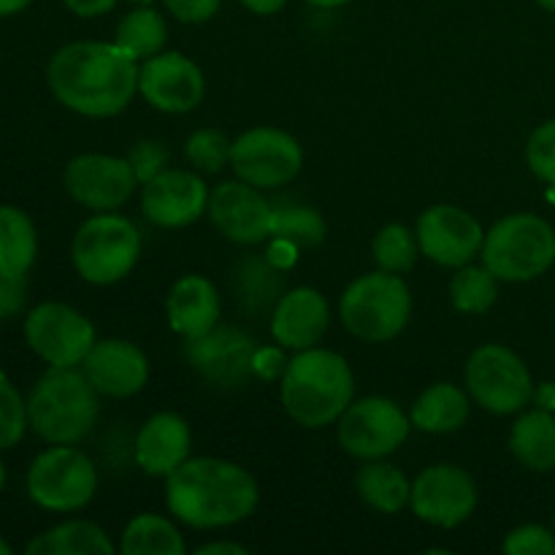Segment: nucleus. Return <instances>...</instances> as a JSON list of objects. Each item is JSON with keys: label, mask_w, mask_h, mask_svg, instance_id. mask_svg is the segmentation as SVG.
I'll list each match as a JSON object with an SVG mask.
<instances>
[{"label": "nucleus", "mask_w": 555, "mask_h": 555, "mask_svg": "<svg viewBox=\"0 0 555 555\" xmlns=\"http://www.w3.org/2000/svg\"><path fill=\"white\" fill-rule=\"evenodd\" d=\"M81 369L92 388L108 399H130L150 383V361L128 339H98Z\"/></svg>", "instance_id": "nucleus-20"}, {"label": "nucleus", "mask_w": 555, "mask_h": 555, "mask_svg": "<svg viewBox=\"0 0 555 555\" xmlns=\"http://www.w3.org/2000/svg\"><path fill=\"white\" fill-rule=\"evenodd\" d=\"M27 282L25 276H0V320L16 318L25 309Z\"/></svg>", "instance_id": "nucleus-41"}, {"label": "nucleus", "mask_w": 555, "mask_h": 555, "mask_svg": "<svg viewBox=\"0 0 555 555\" xmlns=\"http://www.w3.org/2000/svg\"><path fill=\"white\" fill-rule=\"evenodd\" d=\"M168 41L166 16L155 11L152 5H135L133 11L119 20L114 43L122 52H128L133 60H150L163 52Z\"/></svg>", "instance_id": "nucleus-29"}, {"label": "nucleus", "mask_w": 555, "mask_h": 555, "mask_svg": "<svg viewBox=\"0 0 555 555\" xmlns=\"http://www.w3.org/2000/svg\"><path fill=\"white\" fill-rule=\"evenodd\" d=\"M421 255L444 269H461L482 253L486 231L466 209L453 204L428 206L415 225Z\"/></svg>", "instance_id": "nucleus-16"}, {"label": "nucleus", "mask_w": 555, "mask_h": 555, "mask_svg": "<svg viewBox=\"0 0 555 555\" xmlns=\"http://www.w3.org/2000/svg\"><path fill=\"white\" fill-rule=\"evenodd\" d=\"M231 146L233 141L228 139L222 130L204 128L195 130L188 141H184V157L195 171L217 173L225 166H231Z\"/></svg>", "instance_id": "nucleus-35"}, {"label": "nucleus", "mask_w": 555, "mask_h": 555, "mask_svg": "<svg viewBox=\"0 0 555 555\" xmlns=\"http://www.w3.org/2000/svg\"><path fill=\"white\" fill-rule=\"evenodd\" d=\"M38 233L22 209L0 204V276H25L36 263Z\"/></svg>", "instance_id": "nucleus-28"}, {"label": "nucleus", "mask_w": 555, "mask_h": 555, "mask_svg": "<svg viewBox=\"0 0 555 555\" xmlns=\"http://www.w3.org/2000/svg\"><path fill=\"white\" fill-rule=\"evenodd\" d=\"M537 3H540L545 11H553L555 14V0H537Z\"/></svg>", "instance_id": "nucleus-47"}, {"label": "nucleus", "mask_w": 555, "mask_h": 555, "mask_svg": "<svg viewBox=\"0 0 555 555\" xmlns=\"http://www.w3.org/2000/svg\"><path fill=\"white\" fill-rule=\"evenodd\" d=\"M472 396L453 383H437L423 390L412 404V428L426 434L461 431L469 421Z\"/></svg>", "instance_id": "nucleus-24"}, {"label": "nucleus", "mask_w": 555, "mask_h": 555, "mask_svg": "<svg viewBox=\"0 0 555 555\" xmlns=\"http://www.w3.org/2000/svg\"><path fill=\"white\" fill-rule=\"evenodd\" d=\"M482 266L499 282H531L555 263V231L529 211L502 217L482 242Z\"/></svg>", "instance_id": "nucleus-6"}, {"label": "nucleus", "mask_w": 555, "mask_h": 555, "mask_svg": "<svg viewBox=\"0 0 555 555\" xmlns=\"http://www.w3.org/2000/svg\"><path fill=\"white\" fill-rule=\"evenodd\" d=\"M258 480L225 459L190 455L166 477V507L190 529H228L258 509Z\"/></svg>", "instance_id": "nucleus-2"}, {"label": "nucleus", "mask_w": 555, "mask_h": 555, "mask_svg": "<svg viewBox=\"0 0 555 555\" xmlns=\"http://www.w3.org/2000/svg\"><path fill=\"white\" fill-rule=\"evenodd\" d=\"M133 173L139 177V182H150L157 173H163L168 168V150L160 141H139V144L130 150L128 155Z\"/></svg>", "instance_id": "nucleus-39"}, {"label": "nucleus", "mask_w": 555, "mask_h": 555, "mask_svg": "<svg viewBox=\"0 0 555 555\" xmlns=\"http://www.w3.org/2000/svg\"><path fill=\"white\" fill-rule=\"evenodd\" d=\"M139 92L157 112H193L204 101V70L182 52H160L150 60H141Z\"/></svg>", "instance_id": "nucleus-18"}, {"label": "nucleus", "mask_w": 555, "mask_h": 555, "mask_svg": "<svg viewBox=\"0 0 555 555\" xmlns=\"http://www.w3.org/2000/svg\"><path fill=\"white\" fill-rule=\"evenodd\" d=\"M3 486H5V469L3 464H0V491H3Z\"/></svg>", "instance_id": "nucleus-49"}, {"label": "nucleus", "mask_w": 555, "mask_h": 555, "mask_svg": "<svg viewBox=\"0 0 555 555\" xmlns=\"http://www.w3.org/2000/svg\"><path fill=\"white\" fill-rule=\"evenodd\" d=\"M249 551L238 542H209V545H201L198 555H247Z\"/></svg>", "instance_id": "nucleus-44"}, {"label": "nucleus", "mask_w": 555, "mask_h": 555, "mask_svg": "<svg viewBox=\"0 0 555 555\" xmlns=\"http://www.w3.org/2000/svg\"><path fill=\"white\" fill-rule=\"evenodd\" d=\"M141 255V233L117 211H95L76 231L70 260L76 274L98 287L114 285L135 269Z\"/></svg>", "instance_id": "nucleus-7"}, {"label": "nucleus", "mask_w": 555, "mask_h": 555, "mask_svg": "<svg viewBox=\"0 0 555 555\" xmlns=\"http://www.w3.org/2000/svg\"><path fill=\"white\" fill-rule=\"evenodd\" d=\"M184 551L188 545L177 526L155 513L135 515L119 540V553L125 555H182Z\"/></svg>", "instance_id": "nucleus-30"}, {"label": "nucleus", "mask_w": 555, "mask_h": 555, "mask_svg": "<svg viewBox=\"0 0 555 555\" xmlns=\"http://www.w3.org/2000/svg\"><path fill=\"white\" fill-rule=\"evenodd\" d=\"M372 255L377 266L390 274H410L421 258V244H417L415 231H410L401 222L379 228L372 242Z\"/></svg>", "instance_id": "nucleus-34"}, {"label": "nucleus", "mask_w": 555, "mask_h": 555, "mask_svg": "<svg viewBox=\"0 0 555 555\" xmlns=\"http://www.w3.org/2000/svg\"><path fill=\"white\" fill-rule=\"evenodd\" d=\"M466 393L491 415H515L534 399V379L515 350L504 345H482L464 369Z\"/></svg>", "instance_id": "nucleus-8"}, {"label": "nucleus", "mask_w": 555, "mask_h": 555, "mask_svg": "<svg viewBox=\"0 0 555 555\" xmlns=\"http://www.w3.org/2000/svg\"><path fill=\"white\" fill-rule=\"evenodd\" d=\"M526 163L531 173L555 190V119L542 122L526 144Z\"/></svg>", "instance_id": "nucleus-37"}, {"label": "nucleus", "mask_w": 555, "mask_h": 555, "mask_svg": "<svg viewBox=\"0 0 555 555\" xmlns=\"http://www.w3.org/2000/svg\"><path fill=\"white\" fill-rule=\"evenodd\" d=\"M63 184L70 198L90 211H117L122 209L141 188L128 157L114 155H79L65 166Z\"/></svg>", "instance_id": "nucleus-15"}, {"label": "nucleus", "mask_w": 555, "mask_h": 555, "mask_svg": "<svg viewBox=\"0 0 555 555\" xmlns=\"http://www.w3.org/2000/svg\"><path fill=\"white\" fill-rule=\"evenodd\" d=\"M356 493L363 504L385 515H399L410 507L412 482L396 466L379 461H366L356 475Z\"/></svg>", "instance_id": "nucleus-26"}, {"label": "nucleus", "mask_w": 555, "mask_h": 555, "mask_svg": "<svg viewBox=\"0 0 555 555\" xmlns=\"http://www.w3.org/2000/svg\"><path fill=\"white\" fill-rule=\"evenodd\" d=\"M282 406L304 428L334 426L356 399V377L339 352L325 347L298 350L285 363L280 383Z\"/></svg>", "instance_id": "nucleus-3"}, {"label": "nucleus", "mask_w": 555, "mask_h": 555, "mask_svg": "<svg viewBox=\"0 0 555 555\" xmlns=\"http://www.w3.org/2000/svg\"><path fill=\"white\" fill-rule=\"evenodd\" d=\"M480 491L475 477L455 464H434L412 482L410 507L417 520L437 529H455L475 515Z\"/></svg>", "instance_id": "nucleus-13"}, {"label": "nucleus", "mask_w": 555, "mask_h": 555, "mask_svg": "<svg viewBox=\"0 0 555 555\" xmlns=\"http://www.w3.org/2000/svg\"><path fill=\"white\" fill-rule=\"evenodd\" d=\"M553 526H555V518H553Z\"/></svg>", "instance_id": "nucleus-51"}, {"label": "nucleus", "mask_w": 555, "mask_h": 555, "mask_svg": "<svg viewBox=\"0 0 555 555\" xmlns=\"http://www.w3.org/2000/svg\"><path fill=\"white\" fill-rule=\"evenodd\" d=\"M33 0H0V16H11V14H20L30 5Z\"/></svg>", "instance_id": "nucleus-45"}, {"label": "nucleus", "mask_w": 555, "mask_h": 555, "mask_svg": "<svg viewBox=\"0 0 555 555\" xmlns=\"http://www.w3.org/2000/svg\"><path fill=\"white\" fill-rule=\"evenodd\" d=\"M341 325L356 339L385 345L410 325L412 293L401 274L372 271L347 285L339 301Z\"/></svg>", "instance_id": "nucleus-5"}, {"label": "nucleus", "mask_w": 555, "mask_h": 555, "mask_svg": "<svg viewBox=\"0 0 555 555\" xmlns=\"http://www.w3.org/2000/svg\"><path fill=\"white\" fill-rule=\"evenodd\" d=\"M98 491V469L74 444L43 450L27 469V496L47 513H76Z\"/></svg>", "instance_id": "nucleus-9"}, {"label": "nucleus", "mask_w": 555, "mask_h": 555, "mask_svg": "<svg viewBox=\"0 0 555 555\" xmlns=\"http://www.w3.org/2000/svg\"><path fill=\"white\" fill-rule=\"evenodd\" d=\"M331 325L328 301L314 287H293L282 293L271 312V336L291 350L318 347Z\"/></svg>", "instance_id": "nucleus-22"}, {"label": "nucleus", "mask_w": 555, "mask_h": 555, "mask_svg": "<svg viewBox=\"0 0 555 555\" xmlns=\"http://www.w3.org/2000/svg\"><path fill=\"white\" fill-rule=\"evenodd\" d=\"M184 358L198 372L201 379L222 390L244 388L255 374V347L253 336L231 325H215L204 336L184 339Z\"/></svg>", "instance_id": "nucleus-14"}, {"label": "nucleus", "mask_w": 555, "mask_h": 555, "mask_svg": "<svg viewBox=\"0 0 555 555\" xmlns=\"http://www.w3.org/2000/svg\"><path fill=\"white\" fill-rule=\"evenodd\" d=\"M217 231L233 244H258L271 236V220H274V204L260 195L258 188L233 179V182L217 184L209 195V209Z\"/></svg>", "instance_id": "nucleus-19"}, {"label": "nucleus", "mask_w": 555, "mask_h": 555, "mask_svg": "<svg viewBox=\"0 0 555 555\" xmlns=\"http://www.w3.org/2000/svg\"><path fill=\"white\" fill-rule=\"evenodd\" d=\"M271 236L293 244V247H318L325 238V220L309 206L296 201H276L274 220H271Z\"/></svg>", "instance_id": "nucleus-32"}, {"label": "nucleus", "mask_w": 555, "mask_h": 555, "mask_svg": "<svg viewBox=\"0 0 555 555\" xmlns=\"http://www.w3.org/2000/svg\"><path fill=\"white\" fill-rule=\"evenodd\" d=\"M130 3H133V5H152L155 0H130Z\"/></svg>", "instance_id": "nucleus-50"}, {"label": "nucleus", "mask_w": 555, "mask_h": 555, "mask_svg": "<svg viewBox=\"0 0 555 555\" xmlns=\"http://www.w3.org/2000/svg\"><path fill=\"white\" fill-rule=\"evenodd\" d=\"M242 5L258 16H271V14H280V11L287 5V0H242Z\"/></svg>", "instance_id": "nucleus-43"}, {"label": "nucleus", "mask_w": 555, "mask_h": 555, "mask_svg": "<svg viewBox=\"0 0 555 555\" xmlns=\"http://www.w3.org/2000/svg\"><path fill=\"white\" fill-rule=\"evenodd\" d=\"M507 555H555V529H545L540 524L518 526L504 540Z\"/></svg>", "instance_id": "nucleus-38"}, {"label": "nucleus", "mask_w": 555, "mask_h": 555, "mask_svg": "<svg viewBox=\"0 0 555 555\" xmlns=\"http://www.w3.org/2000/svg\"><path fill=\"white\" fill-rule=\"evenodd\" d=\"M282 285H285L282 269H276L269 258H247L233 276L238 301L249 312H263V309L276 307V301L282 298Z\"/></svg>", "instance_id": "nucleus-31"}, {"label": "nucleus", "mask_w": 555, "mask_h": 555, "mask_svg": "<svg viewBox=\"0 0 555 555\" xmlns=\"http://www.w3.org/2000/svg\"><path fill=\"white\" fill-rule=\"evenodd\" d=\"M119 547L92 520H65L27 545V555H114Z\"/></svg>", "instance_id": "nucleus-27"}, {"label": "nucleus", "mask_w": 555, "mask_h": 555, "mask_svg": "<svg viewBox=\"0 0 555 555\" xmlns=\"http://www.w3.org/2000/svg\"><path fill=\"white\" fill-rule=\"evenodd\" d=\"M509 453L520 466L537 475L555 469V415L551 410H531L515 421L509 431Z\"/></svg>", "instance_id": "nucleus-25"}, {"label": "nucleus", "mask_w": 555, "mask_h": 555, "mask_svg": "<svg viewBox=\"0 0 555 555\" xmlns=\"http://www.w3.org/2000/svg\"><path fill=\"white\" fill-rule=\"evenodd\" d=\"M30 417H27V401L11 379L0 372V450H11L25 437Z\"/></svg>", "instance_id": "nucleus-36"}, {"label": "nucleus", "mask_w": 555, "mask_h": 555, "mask_svg": "<svg viewBox=\"0 0 555 555\" xmlns=\"http://www.w3.org/2000/svg\"><path fill=\"white\" fill-rule=\"evenodd\" d=\"M0 555H11V545L5 540H0Z\"/></svg>", "instance_id": "nucleus-48"}, {"label": "nucleus", "mask_w": 555, "mask_h": 555, "mask_svg": "<svg viewBox=\"0 0 555 555\" xmlns=\"http://www.w3.org/2000/svg\"><path fill=\"white\" fill-rule=\"evenodd\" d=\"M412 421L393 399L366 396L352 399L345 415L336 421V439L352 459L379 461L393 455L410 437Z\"/></svg>", "instance_id": "nucleus-10"}, {"label": "nucleus", "mask_w": 555, "mask_h": 555, "mask_svg": "<svg viewBox=\"0 0 555 555\" xmlns=\"http://www.w3.org/2000/svg\"><path fill=\"white\" fill-rule=\"evenodd\" d=\"M209 188L188 168H166L141 184V215L157 228H188L209 209Z\"/></svg>", "instance_id": "nucleus-17"}, {"label": "nucleus", "mask_w": 555, "mask_h": 555, "mask_svg": "<svg viewBox=\"0 0 555 555\" xmlns=\"http://www.w3.org/2000/svg\"><path fill=\"white\" fill-rule=\"evenodd\" d=\"M63 3L70 14L81 16V20H95V16L108 14L119 0H63Z\"/></svg>", "instance_id": "nucleus-42"}, {"label": "nucleus", "mask_w": 555, "mask_h": 555, "mask_svg": "<svg viewBox=\"0 0 555 555\" xmlns=\"http://www.w3.org/2000/svg\"><path fill=\"white\" fill-rule=\"evenodd\" d=\"M25 339L49 366H81L95 345V325L60 301L38 304L25 318Z\"/></svg>", "instance_id": "nucleus-12"}, {"label": "nucleus", "mask_w": 555, "mask_h": 555, "mask_svg": "<svg viewBox=\"0 0 555 555\" xmlns=\"http://www.w3.org/2000/svg\"><path fill=\"white\" fill-rule=\"evenodd\" d=\"M163 5L173 20L184 22V25H201V22L215 20L222 0H163Z\"/></svg>", "instance_id": "nucleus-40"}, {"label": "nucleus", "mask_w": 555, "mask_h": 555, "mask_svg": "<svg viewBox=\"0 0 555 555\" xmlns=\"http://www.w3.org/2000/svg\"><path fill=\"white\" fill-rule=\"evenodd\" d=\"M133 455L144 475L166 480L193 455L190 423L177 412H157L135 434Z\"/></svg>", "instance_id": "nucleus-21"}, {"label": "nucleus", "mask_w": 555, "mask_h": 555, "mask_svg": "<svg viewBox=\"0 0 555 555\" xmlns=\"http://www.w3.org/2000/svg\"><path fill=\"white\" fill-rule=\"evenodd\" d=\"M168 325L182 339H195L220 320V293L204 274H184L173 282L166 298Z\"/></svg>", "instance_id": "nucleus-23"}, {"label": "nucleus", "mask_w": 555, "mask_h": 555, "mask_svg": "<svg viewBox=\"0 0 555 555\" xmlns=\"http://www.w3.org/2000/svg\"><path fill=\"white\" fill-rule=\"evenodd\" d=\"M52 95L81 117H117L139 92V60L117 43L74 41L52 54L47 65Z\"/></svg>", "instance_id": "nucleus-1"}, {"label": "nucleus", "mask_w": 555, "mask_h": 555, "mask_svg": "<svg viewBox=\"0 0 555 555\" xmlns=\"http://www.w3.org/2000/svg\"><path fill=\"white\" fill-rule=\"evenodd\" d=\"M98 390L85 369L49 366L27 399L30 428L49 444H76L95 428Z\"/></svg>", "instance_id": "nucleus-4"}, {"label": "nucleus", "mask_w": 555, "mask_h": 555, "mask_svg": "<svg viewBox=\"0 0 555 555\" xmlns=\"http://www.w3.org/2000/svg\"><path fill=\"white\" fill-rule=\"evenodd\" d=\"M231 168L236 179L258 190L285 188L301 173L304 150L296 135L287 130H244L231 146Z\"/></svg>", "instance_id": "nucleus-11"}, {"label": "nucleus", "mask_w": 555, "mask_h": 555, "mask_svg": "<svg viewBox=\"0 0 555 555\" xmlns=\"http://www.w3.org/2000/svg\"><path fill=\"white\" fill-rule=\"evenodd\" d=\"M499 298V280L486 266H461L450 282V301L464 314H486Z\"/></svg>", "instance_id": "nucleus-33"}, {"label": "nucleus", "mask_w": 555, "mask_h": 555, "mask_svg": "<svg viewBox=\"0 0 555 555\" xmlns=\"http://www.w3.org/2000/svg\"><path fill=\"white\" fill-rule=\"evenodd\" d=\"M309 5H314V9H341V5L352 3V0H307Z\"/></svg>", "instance_id": "nucleus-46"}]
</instances>
